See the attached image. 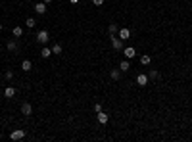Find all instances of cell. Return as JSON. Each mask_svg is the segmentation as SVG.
Wrapping results in <instances>:
<instances>
[{
	"mask_svg": "<svg viewBox=\"0 0 192 142\" xmlns=\"http://www.w3.org/2000/svg\"><path fill=\"white\" fill-rule=\"evenodd\" d=\"M48 40H50V33H48L46 29H42V31H39V33H37V42L46 44Z\"/></svg>",
	"mask_w": 192,
	"mask_h": 142,
	"instance_id": "6da1fadb",
	"label": "cell"
},
{
	"mask_svg": "<svg viewBox=\"0 0 192 142\" xmlns=\"http://www.w3.org/2000/svg\"><path fill=\"white\" fill-rule=\"evenodd\" d=\"M112 46H113V50H123V40L119 39V36H115V35H112Z\"/></svg>",
	"mask_w": 192,
	"mask_h": 142,
	"instance_id": "7a4b0ae2",
	"label": "cell"
},
{
	"mask_svg": "<svg viewBox=\"0 0 192 142\" xmlns=\"http://www.w3.org/2000/svg\"><path fill=\"white\" fill-rule=\"evenodd\" d=\"M10 138L12 140H23L25 138V131H23V129H15V131L10 135Z\"/></svg>",
	"mask_w": 192,
	"mask_h": 142,
	"instance_id": "3957f363",
	"label": "cell"
},
{
	"mask_svg": "<svg viewBox=\"0 0 192 142\" xmlns=\"http://www.w3.org/2000/svg\"><path fill=\"white\" fill-rule=\"evenodd\" d=\"M148 75H144V73H138L137 75V84H140V87H146L148 84Z\"/></svg>",
	"mask_w": 192,
	"mask_h": 142,
	"instance_id": "277c9868",
	"label": "cell"
},
{
	"mask_svg": "<svg viewBox=\"0 0 192 142\" xmlns=\"http://www.w3.org/2000/svg\"><path fill=\"white\" fill-rule=\"evenodd\" d=\"M123 54H125V58H127V60H131V58H134V56H137V50H134L133 46H125L123 48Z\"/></svg>",
	"mask_w": 192,
	"mask_h": 142,
	"instance_id": "5b68a950",
	"label": "cell"
},
{
	"mask_svg": "<svg viewBox=\"0 0 192 142\" xmlns=\"http://www.w3.org/2000/svg\"><path fill=\"white\" fill-rule=\"evenodd\" d=\"M35 12L39 15H44V14H46V4H44V2H37L35 4Z\"/></svg>",
	"mask_w": 192,
	"mask_h": 142,
	"instance_id": "8992f818",
	"label": "cell"
},
{
	"mask_svg": "<svg viewBox=\"0 0 192 142\" xmlns=\"http://www.w3.org/2000/svg\"><path fill=\"white\" fill-rule=\"evenodd\" d=\"M96 117H98V123H100V125H106V123H108V119H110V115H108V113H104V111H98Z\"/></svg>",
	"mask_w": 192,
	"mask_h": 142,
	"instance_id": "52a82bcc",
	"label": "cell"
},
{
	"mask_svg": "<svg viewBox=\"0 0 192 142\" xmlns=\"http://www.w3.org/2000/svg\"><path fill=\"white\" fill-rule=\"evenodd\" d=\"M117 36H119L121 40H127V39H131V31L127 29V27H123V29H119V33H117Z\"/></svg>",
	"mask_w": 192,
	"mask_h": 142,
	"instance_id": "ba28073f",
	"label": "cell"
},
{
	"mask_svg": "<svg viewBox=\"0 0 192 142\" xmlns=\"http://www.w3.org/2000/svg\"><path fill=\"white\" fill-rule=\"evenodd\" d=\"M21 113H23V115H25V117H29L31 113H33V106H31L29 102H25V104H23V106H21Z\"/></svg>",
	"mask_w": 192,
	"mask_h": 142,
	"instance_id": "9c48e42d",
	"label": "cell"
},
{
	"mask_svg": "<svg viewBox=\"0 0 192 142\" xmlns=\"http://www.w3.org/2000/svg\"><path fill=\"white\" fill-rule=\"evenodd\" d=\"M4 96H6V98H14L15 96V88L14 87H6L4 88Z\"/></svg>",
	"mask_w": 192,
	"mask_h": 142,
	"instance_id": "30bf717a",
	"label": "cell"
},
{
	"mask_svg": "<svg viewBox=\"0 0 192 142\" xmlns=\"http://www.w3.org/2000/svg\"><path fill=\"white\" fill-rule=\"evenodd\" d=\"M110 77H112V81H119L121 79V69H112L110 71Z\"/></svg>",
	"mask_w": 192,
	"mask_h": 142,
	"instance_id": "8fae6325",
	"label": "cell"
},
{
	"mask_svg": "<svg viewBox=\"0 0 192 142\" xmlns=\"http://www.w3.org/2000/svg\"><path fill=\"white\" fill-rule=\"evenodd\" d=\"M21 69H23V71H31V69H33L31 60H23V62H21Z\"/></svg>",
	"mask_w": 192,
	"mask_h": 142,
	"instance_id": "7c38bea8",
	"label": "cell"
},
{
	"mask_svg": "<svg viewBox=\"0 0 192 142\" xmlns=\"http://www.w3.org/2000/svg\"><path fill=\"white\" fill-rule=\"evenodd\" d=\"M62 52H64V48H62V44H60V42H56L54 46H52V54L60 56V54H62Z\"/></svg>",
	"mask_w": 192,
	"mask_h": 142,
	"instance_id": "4fadbf2b",
	"label": "cell"
},
{
	"mask_svg": "<svg viewBox=\"0 0 192 142\" xmlns=\"http://www.w3.org/2000/svg\"><path fill=\"white\" fill-rule=\"evenodd\" d=\"M119 69H121V71H129V69H131V63H129V60H123V62L119 63Z\"/></svg>",
	"mask_w": 192,
	"mask_h": 142,
	"instance_id": "5bb4252c",
	"label": "cell"
},
{
	"mask_svg": "<svg viewBox=\"0 0 192 142\" xmlns=\"http://www.w3.org/2000/svg\"><path fill=\"white\" fill-rule=\"evenodd\" d=\"M50 54H52V48H48V46H44L42 50H40V56H42V58H50Z\"/></svg>",
	"mask_w": 192,
	"mask_h": 142,
	"instance_id": "9a60e30c",
	"label": "cell"
},
{
	"mask_svg": "<svg viewBox=\"0 0 192 142\" xmlns=\"http://www.w3.org/2000/svg\"><path fill=\"white\" fill-rule=\"evenodd\" d=\"M108 33H110V35H117V33H119V27H117L115 23H112V25L108 27Z\"/></svg>",
	"mask_w": 192,
	"mask_h": 142,
	"instance_id": "2e32d148",
	"label": "cell"
},
{
	"mask_svg": "<svg viewBox=\"0 0 192 142\" xmlns=\"http://www.w3.org/2000/svg\"><path fill=\"white\" fill-rule=\"evenodd\" d=\"M6 48H8L10 52H15V50H18V42H15V40H10V42L6 44Z\"/></svg>",
	"mask_w": 192,
	"mask_h": 142,
	"instance_id": "e0dca14e",
	"label": "cell"
},
{
	"mask_svg": "<svg viewBox=\"0 0 192 142\" xmlns=\"http://www.w3.org/2000/svg\"><path fill=\"white\" fill-rule=\"evenodd\" d=\"M150 62H152V58H150L148 54H142V56H140V63H142V66H148Z\"/></svg>",
	"mask_w": 192,
	"mask_h": 142,
	"instance_id": "ac0fdd59",
	"label": "cell"
},
{
	"mask_svg": "<svg viewBox=\"0 0 192 142\" xmlns=\"http://www.w3.org/2000/svg\"><path fill=\"white\" fill-rule=\"evenodd\" d=\"M148 79H150V81H156V79H160V73H158L156 69H152V71L148 73Z\"/></svg>",
	"mask_w": 192,
	"mask_h": 142,
	"instance_id": "d6986e66",
	"label": "cell"
},
{
	"mask_svg": "<svg viewBox=\"0 0 192 142\" xmlns=\"http://www.w3.org/2000/svg\"><path fill=\"white\" fill-rule=\"evenodd\" d=\"M12 33H14V36H23V27H14V31H12Z\"/></svg>",
	"mask_w": 192,
	"mask_h": 142,
	"instance_id": "ffe728a7",
	"label": "cell"
},
{
	"mask_svg": "<svg viewBox=\"0 0 192 142\" xmlns=\"http://www.w3.org/2000/svg\"><path fill=\"white\" fill-rule=\"evenodd\" d=\"M35 23H37L35 17H27V19H25V25L29 27V29H33V27H35Z\"/></svg>",
	"mask_w": 192,
	"mask_h": 142,
	"instance_id": "44dd1931",
	"label": "cell"
},
{
	"mask_svg": "<svg viewBox=\"0 0 192 142\" xmlns=\"http://www.w3.org/2000/svg\"><path fill=\"white\" fill-rule=\"evenodd\" d=\"M4 77H6V79H8V81H10V79H12V77H14V71H12V69H8V71H6V75H4Z\"/></svg>",
	"mask_w": 192,
	"mask_h": 142,
	"instance_id": "7402d4cb",
	"label": "cell"
},
{
	"mask_svg": "<svg viewBox=\"0 0 192 142\" xmlns=\"http://www.w3.org/2000/svg\"><path fill=\"white\" fill-rule=\"evenodd\" d=\"M104 2H106V0H92V4H94V6H102Z\"/></svg>",
	"mask_w": 192,
	"mask_h": 142,
	"instance_id": "603a6c76",
	"label": "cell"
},
{
	"mask_svg": "<svg viewBox=\"0 0 192 142\" xmlns=\"http://www.w3.org/2000/svg\"><path fill=\"white\" fill-rule=\"evenodd\" d=\"M94 111H96V113H98V111H102V104H98V102L94 104Z\"/></svg>",
	"mask_w": 192,
	"mask_h": 142,
	"instance_id": "cb8c5ba5",
	"label": "cell"
},
{
	"mask_svg": "<svg viewBox=\"0 0 192 142\" xmlns=\"http://www.w3.org/2000/svg\"><path fill=\"white\" fill-rule=\"evenodd\" d=\"M42 2H44V4H46V6H48V4H50V2H52V0H42Z\"/></svg>",
	"mask_w": 192,
	"mask_h": 142,
	"instance_id": "d4e9b609",
	"label": "cell"
},
{
	"mask_svg": "<svg viewBox=\"0 0 192 142\" xmlns=\"http://www.w3.org/2000/svg\"><path fill=\"white\" fill-rule=\"evenodd\" d=\"M69 2H71V4H77V2H79V0H69Z\"/></svg>",
	"mask_w": 192,
	"mask_h": 142,
	"instance_id": "484cf974",
	"label": "cell"
},
{
	"mask_svg": "<svg viewBox=\"0 0 192 142\" xmlns=\"http://www.w3.org/2000/svg\"><path fill=\"white\" fill-rule=\"evenodd\" d=\"M2 29H4V25H2V23H0V31H2Z\"/></svg>",
	"mask_w": 192,
	"mask_h": 142,
	"instance_id": "4316f807",
	"label": "cell"
}]
</instances>
